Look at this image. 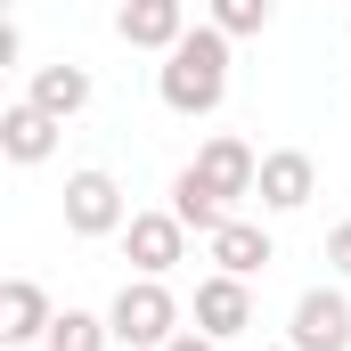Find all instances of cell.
<instances>
[{
    "label": "cell",
    "mask_w": 351,
    "mask_h": 351,
    "mask_svg": "<svg viewBox=\"0 0 351 351\" xmlns=\"http://www.w3.org/2000/svg\"><path fill=\"white\" fill-rule=\"evenodd\" d=\"M156 98L172 114H213L229 98V33L221 25H188L180 49H164V66H156Z\"/></svg>",
    "instance_id": "1"
},
{
    "label": "cell",
    "mask_w": 351,
    "mask_h": 351,
    "mask_svg": "<svg viewBox=\"0 0 351 351\" xmlns=\"http://www.w3.org/2000/svg\"><path fill=\"white\" fill-rule=\"evenodd\" d=\"M114 343L131 351H164L180 335V294L164 286V278H123V294H114Z\"/></svg>",
    "instance_id": "2"
},
{
    "label": "cell",
    "mask_w": 351,
    "mask_h": 351,
    "mask_svg": "<svg viewBox=\"0 0 351 351\" xmlns=\"http://www.w3.org/2000/svg\"><path fill=\"white\" fill-rule=\"evenodd\" d=\"M188 237H196V229L180 221L172 204H164V213H131V221H123V254H131L139 278H172V269L188 262Z\"/></svg>",
    "instance_id": "3"
},
{
    "label": "cell",
    "mask_w": 351,
    "mask_h": 351,
    "mask_svg": "<svg viewBox=\"0 0 351 351\" xmlns=\"http://www.w3.org/2000/svg\"><path fill=\"white\" fill-rule=\"evenodd\" d=\"M123 188H114V172H98V164H82V172H66V229L74 237H123Z\"/></svg>",
    "instance_id": "4"
},
{
    "label": "cell",
    "mask_w": 351,
    "mask_h": 351,
    "mask_svg": "<svg viewBox=\"0 0 351 351\" xmlns=\"http://www.w3.org/2000/svg\"><path fill=\"white\" fill-rule=\"evenodd\" d=\"M286 343L294 351H351V302H343V286H311V294L294 302V319H286Z\"/></svg>",
    "instance_id": "5"
},
{
    "label": "cell",
    "mask_w": 351,
    "mask_h": 351,
    "mask_svg": "<svg viewBox=\"0 0 351 351\" xmlns=\"http://www.w3.org/2000/svg\"><path fill=\"white\" fill-rule=\"evenodd\" d=\"M196 327H204L213 343H237V335L254 327V278H229V269H213V278L196 286Z\"/></svg>",
    "instance_id": "6"
},
{
    "label": "cell",
    "mask_w": 351,
    "mask_h": 351,
    "mask_svg": "<svg viewBox=\"0 0 351 351\" xmlns=\"http://www.w3.org/2000/svg\"><path fill=\"white\" fill-rule=\"evenodd\" d=\"M188 172H196V180H213V188L237 204V196H254V188H262V156H254L237 131H213V139L196 147V164H188Z\"/></svg>",
    "instance_id": "7"
},
{
    "label": "cell",
    "mask_w": 351,
    "mask_h": 351,
    "mask_svg": "<svg viewBox=\"0 0 351 351\" xmlns=\"http://www.w3.org/2000/svg\"><path fill=\"white\" fill-rule=\"evenodd\" d=\"M262 213H302L311 196H319V164L302 156V147H269L262 156Z\"/></svg>",
    "instance_id": "8"
},
{
    "label": "cell",
    "mask_w": 351,
    "mask_h": 351,
    "mask_svg": "<svg viewBox=\"0 0 351 351\" xmlns=\"http://www.w3.org/2000/svg\"><path fill=\"white\" fill-rule=\"evenodd\" d=\"M114 33L131 41V49H180V33H188V0H123L114 8Z\"/></svg>",
    "instance_id": "9"
},
{
    "label": "cell",
    "mask_w": 351,
    "mask_h": 351,
    "mask_svg": "<svg viewBox=\"0 0 351 351\" xmlns=\"http://www.w3.org/2000/svg\"><path fill=\"white\" fill-rule=\"evenodd\" d=\"M204 254H213V269H229V278H262L269 262H278V245H269V229L262 221H221L213 237H204Z\"/></svg>",
    "instance_id": "10"
},
{
    "label": "cell",
    "mask_w": 351,
    "mask_h": 351,
    "mask_svg": "<svg viewBox=\"0 0 351 351\" xmlns=\"http://www.w3.org/2000/svg\"><path fill=\"white\" fill-rule=\"evenodd\" d=\"M58 131H66L58 114H41L33 98H16V106L0 114V156H8V164H49V156H58Z\"/></svg>",
    "instance_id": "11"
},
{
    "label": "cell",
    "mask_w": 351,
    "mask_h": 351,
    "mask_svg": "<svg viewBox=\"0 0 351 351\" xmlns=\"http://www.w3.org/2000/svg\"><path fill=\"white\" fill-rule=\"evenodd\" d=\"M49 327H58L49 294H41L33 278H8V286H0V343H49Z\"/></svg>",
    "instance_id": "12"
},
{
    "label": "cell",
    "mask_w": 351,
    "mask_h": 351,
    "mask_svg": "<svg viewBox=\"0 0 351 351\" xmlns=\"http://www.w3.org/2000/svg\"><path fill=\"white\" fill-rule=\"evenodd\" d=\"M25 98H33L41 114L74 123V114L90 106V74H82V66H66V58H58V66H33V82H25Z\"/></svg>",
    "instance_id": "13"
},
{
    "label": "cell",
    "mask_w": 351,
    "mask_h": 351,
    "mask_svg": "<svg viewBox=\"0 0 351 351\" xmlns=\"http://www.w3.org/2000/svg\"><path fill=\"white\" fill-rule=\"evenodd\" d=\"M172 213H180V221H188V229H196V237H213V229L229 221V196H221L213 180L180 172V180H172Z\"/></svg>",
    "instance_id": "14"
},
{
    "label": "cell",
    "mask_w": 351,
    "mask_h": 351,
    "mask_svg": "<svg viewBox=\"0 0 351 351\" xmlns=\"http://www.w3.org/2000/svg\"><path fill=\"white\" fill-rule=\"evenodd\" d=\"M114 343V319H98V311H58V327H49V351H106Z\"/></svg>",
    "instance_id": "15"
},
{
    "label": "cell",
    "mask_w": 351,
    "mask_h": 351,
    "mask_svg": "<svg viewBox=\"0 0 351 351\" xmlns=\"http://www.w3.org/2000/svg\"><path fill=\"white\" fill-rule=\"evenodd\" d=\"M204 25H221L229 41H254L269 33V0H204Z\"/></svg>",
    "instance_id": "16"
},
{
    "label": "cell",
    "mask_w": 351,
    "mask_h": 351,
    "mask_svg": "<svg viewBox=\"0 0 351 351\" xmlns=\"http://www.w3.org/2000/svg\"><path fill=\"white\" fill-rule=\"evenodd\" d=\"M327 269L351 278V221H335V237H327Z\"/></svg>",
    "instance_id": "17"
},
{
    "label": "cell",
    "mask_w": 351,
    "mask_h": 351,
    "mask_svg": "<svg viewBox=\"0 0 351 351\" xmlns=\"http://www.w3.org/2000/svg\"><path fill=\"white\" fill-rule=\"evenodd\" d=\"M164 351H221V343H213L204 327H180V335H172V343H164Z\"/></svg>",
    "instance_id": "18"
},
{
    "label": "cell",
    "mask_w": 351,
    "mask_h": 351,
    "mask_svg": "<svg viewBox=\"0 0 351 351\" xmlns=\"http://www.w3.org/2000/svg\"><path fill=\"white\" fill-rule=\"evenodd\" d=\"M262 351H294V343H262Z\"/></svg>",
    "instance_id": "19"
}]
</instances>
